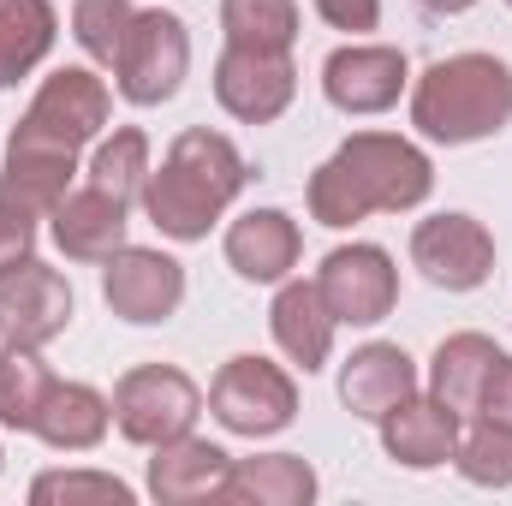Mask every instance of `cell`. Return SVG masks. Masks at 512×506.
<instances>
[{"instance_id": "obj_1", "label": "cell", "mask_w": 512, "mask_h": 506, "mask_svg": "<svg viewBox=\"0 0 512 506\" xmlns=\"http://www.w3.org/2000/svg\"><path fill=\"white\" fill-rule=\"evenodd\" d=\"M429 191H435V167L411 137L358 131L310 173L304 197H310V221L340 233V227H358L364 215H405L429 203Z\"/></svg>"}, {"instance_id": "obj_2", "label": "cell", "mask_w": 512, "mask_h": 506, "mask_svg": "<svg viewBox=\"0 0 512 506\" xmlns=\"http://www.w3.org/2000/svg\"><path fill=\"white\" fill-rule=\"evenodd\" d=\"M245 191V155L233 149V137L209 126H191L173 137L167 161L149 167V185H143V215L191 245V239H209V227L227 215V203Z\"/></svg>"}, {"instance_id": "obj_3", "label": "cell", "mask_w": 512, "mask_h": 506, "mask_svg": "<svg viewBox=\"0 0 512 506\" xmlns=\"http://www.w3.org/2000/svg\"><path fill=\"white\" fill-rule=\"evenodd\" d=\"M411 126L429 143H477L512 126V66L495 54H453L435 60L411 90Z\"/></svg>"}, {"instance_id": "obj_4", "label": "cell", "mask_w": 512, "mask_h": 506, "mask_svg": "<svg viewBox=\"0 0 512 506\" xmlns=\"http://www.w3.org/2000/svg\"><path fill=\"white\" fill-rule=\"evenodd\" d=\"M197 417H203V393L173 364H137L114 387V429L137 447L179 441V435H191Z\"/></svg>"}, {"instance_id": "obj_5", "label": "cell", "mask_w": 512, "mask_h": 506, "mask_svg": "<svg viewBox=\"0 0 512 506\" xmlns=\"http://www.w3.org/2000/svg\"><path fill=\"white\" fill-rule=\"evenodd\" d=\"M191 72V36H185V18L173 12H137L126 30V48L114 60V84L131 108H161L179 96Z\"/></svg>"}, {"instance_id": "obj_6", "label": "cell", "mask_w": 512, "mask_h": 506, "mask_svg": "<svg viewBox=\"0 0 512 506\" xmlns=\"http://www.w3.org/2000/svg\"><path fill=\"white\" fill-rule=\"evenodd\" d=\"M108 114H114L108 84H102L96 72H84V66H60L54 78H42L36 102L24 108V120H18L12 137H30V143H48V149L78 155L84 143L102 137Z\"/></svg>"}, {"instance_id": "obj_7", "label": "cell", "mask_w": 512, "mask_h": 506, "mask_svg": "<svg viewBox=\"0 0 512 506\" xmlns=\"http://www.w3.org/2000/svg\"><path fill=\"white\" fill-rule=\"evenodd\" d=\"M209 411H215L221 429L262 441V435H280L298 417V387H292V376L280 364L245 352V358H227L221 364V376L209 387Z\"/></svg>"}, {"instance_id": "obj_8", "label": "cell", "mask_w": 512, "mask_h": 506, "mask_svg": "<svg viewBox=\"0 0 512 506\" xmlns=\"http://www.w3.org/2000/svg\"><path fill=\"white\" fill-rule=\"evenodd\" d=\"M316 292L334 310V322L346 328H370L399 304V268L382 245H340L322 256L316 268Z\"/></svg>"}, {"instance_id": "obj_9", "label": "cell", "mask_w": 512, "mask_h": 506, "mask_svg": "<svg viewBox=\"0 0 512 506\" xmlns=\"http://www.w3.org/2000/svg\"><path fill=\"white\" fill-rule=\"evenodd\" d=\"M72 328V286L48 262H18L0 274V340L12 346H48Z\"/></svg>"}, {"instance_id": "obj_10", "label": "cell", "mask_w": 512, "mask_h": 506, "mask_svg": "<svg viewBox=\"0 0 512 506\" xmlns=\"http://www.w3.org/2000/svg\"><path fill=\"white\" fill-rule=\"evenodd\" d=\"M411 262L441 292H477L495 274V239L477 215H429L411 233Z\"/></svg>"}, {"instance_id": "obj_11", "label": "cell", "mask_w": 512, "mask_h": 506, "mask_svg": "<svg viewBox=\"0 0 512 506\" xmlns=\"http://www.w3.org/2000/svg\"><path fill=\"white\" fill-rule=\"evenodd\" d=\"M298 96V66L292 54H262V48H233L215 60V102L239 126H268L292 108Z\"/></svg>"}, {"instance_id": "obj_12", "label": "cell", "mask_w": 512, "mask_h": 506, "mask_svg": "<svg viewBox=\"0 0 512 506\" xmlns=\"http://www.w3.org/2000/svg\"><path fill=\"white\" fill-rule=\"evenodd\" d=\"M102 298H108V310H114L120 322H131V328H155V322H167V316L185 304V268H179L167 251L126 245V251L108 256Z\"/></svg>"}, {"instance_id": "obj_13", "label": "cell", "mask_w": 512, "mask_h": 506, "mask_svg": "<svg viewBox=\"0 0 512 506\" xmlns=\"http://www.w3.org/2000/svg\"><path fill=\"white\" fill-rule=\"evenodd\" d=\"M411 84V66L399 48H382V42H346L328 54L322 66V96L340 108V114H387Z\"/></svg>"}, {"instance_id": "obj_14", "label": "cell", "mask_w": 512, "mask_h": 506, "mask_svg": "<svg viewBox=\"0 0 512 506\" xmlns=\"http://www.w3.org/2000/svg\"><path fill=\"white\" fill-rule=\"evenodd\" d=\"M149 495L161 506H203V501H227V477H233V453L197 435L161 441L149 447Z\"/></svg>"}, {"instance_id": "obj_15", "label": "cell", "mask_w": 512, "mask_h": 506, "mask_svg": "<svg viewBox=\"0 0 512 506\" xmlns=\"http://www.w3.org/2000/svg\"><path fill=\"white\" fill-rule=\"evenodd\" d=\"M382 447L387 459L405 465V471H435L459 447V411L441 405L435 393H405L382 417Z\"/></svg>"}, {"instance_id": "obj_16", "label": "cell", "mask_w": 512, "mask_h": 506, "mask_svg": "<svg viewBox=\"0 0 512 506\" xmlns=\"http://www.w3.org/2000/svg\"><path fill=\"white\" fill-rule=\"evenodd\" d=\"M298 251H304V239L286 209H245L227 227V262L251 286H280L298 268Z\"/></svg>"}, {"instance_id": "obj_17", "label": "cell", "mask_w": 512, "mask_h": 506, "mask_svg": "<svg viewBox=\"0 0 512 506\" xmlns=\"http://www.w3.org/2000/svg\"><path fill=\"white\" fill-rule=\"evenodd\" d=\"M54 227V245L72 256V262H108L114 251H126V203L108 197L102 185H84V191H66L48 215Z\"/></svg>"}, {"instance_id": "obj_18", "label": "cell", "mask_w": 512, "mask_h": 506, "mask_svg": "<svg viewBox=\"0 0 512 506\" xmlns=\"http://www.w3.org/2000/svg\"><path fill=\"white\" fill-rule=\"evenodd\" d=\"M268 328H274V346L304 370V376H316L328 358H334V310L322 304V292H316V280H286L280 292H274V310H268Z\"/></svg>"}, {"instance_id": "obj_19", "label": "cell", "mask_w": 512, "mask_h": 506, "mask_svg": "<svg viewBox=\"0 0 512 506\" xmlns=\"http://www.w3.org/2000/svg\"><path fill=\"white\" fill-rule=\"evenodd\" d=\"M108 423H114V399H102L90 381H54L30 435L54 453H90V447H102Z\"/></svg>"}, {"instance_id": "obj_20", "label": "cell", "mask_w": 512, "mask_h": 506, "mask_svg": "<svg viewBox=\"0 0 512 506\" xmlns=\"http://www.w3.org/2000/svg\"><path fill=\"white\" fill-rule=\"evenodd\" d=\"M72 173H78V155L66 149H48V143H30V137H6V161H0V197L30 209L36 221L54 215V203L72 191Z\"/></svg>"}, {"instance_id": "obj_21", "label": "cell", "mask_w": 512, "mask_h": 506, "mask_svg": "<svg viewBox=\"0 0 512 506\" xmlns=\"http://www.w3.org/2000/svg\"><path fill=\"white\" fill-rule=\"evenodd\" d=\"M405 393H417V364H411L399 346H382V340H376V346H358V352L346 358V370H340V399H346L352 417L382 423Z\"/></svg>"}, {"instance_id": "obj_22", "label": "cell", "mask_w": 512, "mask_h": 506, "mask_svg": "<svg viewBox=\"0 0 512 506\" xmlns=\"http://www.w3.org/2000/svg\"><path fill=\"white\" fill-rule=\"evenodd\" d=\"M227 501H239V506H310V501H316V471H310L298 453H256V459H233Z\"/></svg>"}, {"instance_id": "obj_23", "label": "cell", "mask_w": 512, "mask_h": 506, "mask_svg": "<svg viewBox=\"0 0 512 506\" xmlns=\"http://www.w3.org/2000/svg\"><path fill=\"white\" fill-rule=\"evenodd\" d=\"M495 358H501V346H495L489 334H453V340H441L435 358H429V393H435L441 405H453L459 417L477 411Z\"/></svg>"}, {"instance_id": "obj_24", "label": "cell", "mask_w": 512, "mask_h": 506, "mask_svg": "<svg viewBox=\"0 0 512 506\" xmlns=\"http://www.w3.org/2000/svg\"><path fill=\"white\" fill-rule=\"evenodd\" d=\"M60 36V18L48 0H0V90L30 78Z\"/></svg>"}, {"instance_id": "obj_25", "label": "cell", "mask_w": 512, "mask_h": 506, "mask_svg": "<svg viewBox=\"0 0 512 506\" xmlns=\"http://www.w3.org/2000/svg\"><path fill=\"white\" fill-rule=\"evenodd\" d=\"M221 30L233 48L292 54L298 42V6L292 0H221Z\"/></svg>"}, {"instance_id": "obj_26", "label": "cell", "mask_w": 512, "mask_h": 506, "mask_svg": "<svg viewBox=\"0 0 512 506\" xmlns=\"http://www.w3.org/2000/svg\"><path fill=\"white\" fill-rule=\"evenodd\" d=\"M48 364L36 358V346H0V429H30L42 399H48Z\"/></svg>"}, {"instance_id": "obj_27", "label": "cell", "mask_w": 512, "mask_h": 506, "mask_svg": "<svg viewBox=\"0 0 512 506\" xmlns=\"http://www.w3.org/2000/svg\"><path fill=\"white\" fill-rule=\"evenodd\" d=\"M90 185H102L108 197L120 203H143V185H149V137L137 126H120L114 137H102L96 161H90Z\"/></svg>"}, {"instance_id": "obj_28", "label": "cell", "mask_w": 512, "mask_h": 506, "mask_svg": "<svg viewBox=\"0 0 512 506\" xmlns=\"http://www.w3.org/2000/svg\"><path fill=\"white\" fill-rule=\"evenodd\" d=\"M453 465H459V477L477 483V489H512V423L477 417V429L459 435Z\"/></svg>"}, {"instance_id": "obj_29", "label": "cell", "mask_w": 512, "mask_h": 506, "mask_svg": "<svg viewBox=\"0 0 512 506\" xmlns=\"http://www.w3.org/2000/svg\"><path fill=\"white\" fill-rule=\"evenodd\" d=\"M131 18H137V12H131L126 0H78V6H72V36H78V48H84L90 60L114 66L120 48H126Z\"/></svg>"}, {"instance_id": "obj_30", "label": "cell", "mask_w": 512, "mask_h": 506, "mask_svg": "<svg viewBox=\"0 0 512 506\" xmlns=\"http://www.w3.org/2000/svg\"><path fill=\"white\" fill-rule=\"evenodd\" d=\"M30 501L48 506V501H102V506H131V489L108 471H48L30 483Z\"/></svg>"}, {"instance_id": "obj_31", "label": "cell", "mask_w": 512, "mask_h": 506, "mask_svg": "<svg viewBox=\"0 0 512 506\" xmlns=\"http://www.w3.org/2000/svg\"><path fill=\"white\" fill-rule=\"evenodd\" d=\"M30 251H36V215L0 197V274L30 262Z\"/></svg>"}, {"instance_id": "obj_32", "label": "cell", "mask_w": 512, "mask_h": 506, "mask_svg": "<svg viewBox=\"0 0 512 506\" xmlns=\"http://www.w3.org/2000/svg\"><path fill=\"white\" fill-rule=\"evenodd\" d=\"M316 12L328 30H346V36H364L382 24V0H316Z\"/></svg>"}, {"instance_id": "obj_33", "label": "cell", "mask_w": 512, "mask_h": 506, "mask_svg": "<svg viewBox=\"0 0 512 506\" xmlns=\"http://www.w3.org/2000/svg\"><path fill=\"white\" fill-rule=\"evenodd\" d=\"M477 417H495V423H512V358H507V352L495 358V370H489V381H483Z\"/></svg>"}, {"instance_id": "obj_34", "label": "cell", "mask_w": 512, "mask_h": 506, "mask_svg": "<svg viewBox=\"0 0 512 506\" xmlns=\"http://www.w3.org/2000/svg\"><path fill=\"white\" fill-rule=\"evenodd\" d=\"M423 12H435V18H459V12H471L477 0H417Z\"/></svg>"}, {"instance_id": "obj_35", "label": "cell", "mask_w": 512, "mask_h": 506, "mask_svg": "<svg viewBox=\"0 0 512 506\" xmlns=\"http://www.w3.org/2000/svg\"><path fill=\"white\" fill-rule=\"evenodd\" d=\"M507 6H512V0H507Z\"/></svg>"}]
</instances>
